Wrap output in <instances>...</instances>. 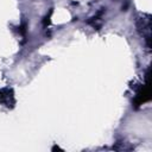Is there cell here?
<instances>
[{
	"mask_svg": "<svg viewBox=\"0 0 152 152\" xmlns=\"http://www.w3.org/2000/svg\"><path fill=\"white\" fill-rule=\"evenodd\" d=\"M51 14H52V10H50L49 15H46V17L44 18V25H45V26H46V23H48V24H50V17H51Z\"/></svg>",
	"mask_w": 152,
	"mask_h": 152,
	"instance_id": "2",
	"label": "cell"
},
{
	"mask_svg": "<svg viewBox=\"0 0 152 152\" xmlns=\"http://www.w3.org/2000/svg\"><path fill=\"white\" fill-rule=\"evenodd\" d=\"M151 99V88H150V76L147 75L146 77V84L142 86V88L137 93L135 99H134V106L139 107L141 104H144L145 102H147Z\"/></svg>",
	"mask_w": 152,
	"mask_h": 152,
	"instance_id": "1",
	"label": "cell"
}]
</instances>
